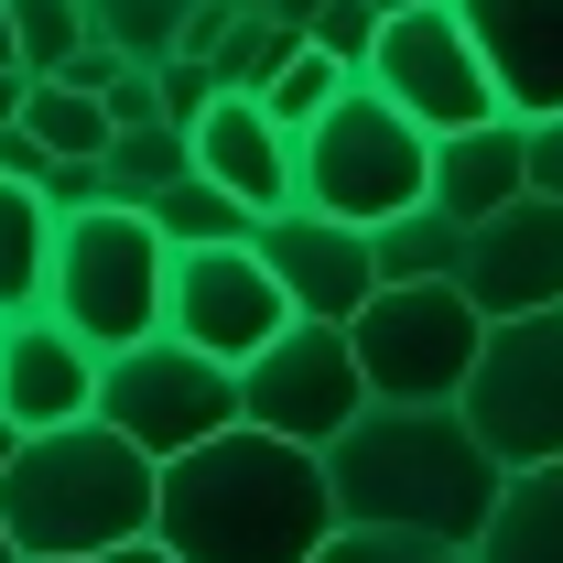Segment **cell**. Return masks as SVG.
<instances>
[{
    "label": "cell",
    "instance_id": "38",
    "mask_svg": "<svg viewBox=\"0 0 563 563\" xmlns=\"http://www.w3.org/2000/svg\"><path fill=\"white\" fill-rule=\"evenodd\" d=\"M0 563H22V553H11V531H0Z\"/></svg>",
    "mask_w": 563,
    "mask_h": 563
},
{
    "label": "cell",
    "instance_id": "18",
    "mask_svg": "<svg viewBox=\"0 0 563 563\" xmlns=\"http://www.w3.org/2000/svg\"><path fill=\"white\" fill-rule=\"evenodd\" d=\"M55 196L44 185H22V174H0V325L11 314H44V272H55Z\"/></svg>",
    "mask_w": 563,
    "mask_h": 563
},
{
    "label": "cell",
    "instance_id": "8",
    "mask_svg": "<svg viewBox=\"0 0 563 563\" xmlns=\"http://www.w3.org/2000/svg\"><path fill=\"white\" fill-rule=\"evenodd\" d=\"M357 76H368L379 98H401L433 141H444V131H477V120H509V98H498V76H488V55H477V33H466L455 0L390 11Z\"/></svg>",
    "mask_w": 563,
    "mask_h": 563
},
{
    "label": "cell",
    "instance_id": "37",
    "mask_svg": "<svg viewBox=\"0 0 563 563\" xmlns=\"http://www.w3.org/2000/svg\"><path fill=\"white\" fill-rule=\"evenodd\" d=\"M390 11H422V0H379V22H390Z\"/></svg>",
    "mask_w": 563,
    "mask_h": 563
},
{
    "label": "cell",
    "instance_id": "9",
    "mask_svg": "<svg viewBox=\"0 0 563 563\" xmlns=\"http://www.w3.org/2000/svg\"><path fill=\"white\" fill-rule=\"evenodd\" d=\"M466 422L488 433V455L509 477L520 466H563V303L488 325L477 379H466Z\"/></svg>",
    "mask_w": 563,
    "mask_h": 563
},
{
    "label": "cell",
    "instance_id": "10",
    "mask_svg": "<svg viewBox=\"0 0 563 563\" xmlns=\"http://www.w3.org/2000/svg\"><path fill=\"white\" fill-rule=\"evenodd\" d=\"M357 412H368V368H357V336H347V325L292 314L272 347L239 368V422L292 433V444H314V455H325Z\"/></svg>",
    "mask_w": 563,
    "mask_h": 563
},
{
    "label": "cell",
    "instance_id": "32",
    "mask_svg": "<svg viewBox=\"0 0 563 563\" xmlns=\"http://www.w3.org/2000/svg\"><path fill=\"white\" fill-rule=\"evenodd\" d=\"M0 174H22V185H44V174H55V152H44V141H33L22 120H11V131H0Z\"/></svg>",
    "mask_w": 563,
    "mask_h": 563
},
{
    "label": "cell",
    "instance_id": "33",
    "mask_svg": "<svg viewBox=\"0 0 563 563\" xmlns=\"http://www.w3.org/2000/svg\"><path fill=\"white\" fill-rule=\"evenodd\" d=\"M22 98H33V76H22V66H0V131L22 120Z\"/></svg>",
    "mask_w": 563,
    "mask_h": 563
},
{
    "label": "cell",
    "instance_id": "7",
    "mask_svg": "<svg viewBox=\"0 0 563 563\" xmlns=\"http://www.w3.org/2000/svg\"><path fill=\"white\" fill-rule=\"evenodd\" d=\"M98 422H120L152 466H174V455H196L207 433L239 422V368L185 347V336H141L98 368Z\"/></svg>",
    "mask_w": 563,
    "mask_h": 563
},
{
    "label": "cell",
    "instance_id": "23",
    "mask_svg": "<svg viewBox=\"0 0 563 563\" xmlns=\"http://www.w3.org/2000/svg\"><path fill=\"white\" fill-rule=\"evenodd\" d=\"M141 217H152V228H163L174 250H217V239H250V228H261V217L239 207L228 185H207V174H185V185H163V196H152Z\"/></svg>",
    "mask_w": 563,
    "mask_h": 563
},
{
    "label": "cell",
    "instance_id": "5",
    "mask_svg": "<svg viewBox=\"0 0 563 563\" xmlns=\"http://www.w3.org/2000/svg\"><path fill=\"white\" fill-rule=\"evenodd\" d=\"M292 152H303V207H314V217L390 228V217L433 207V131H422L401 98H379L368 76H357Z\"/></svg>",
    "mask_w": 563,
    "mask_h": 563
},
{
    "label": "cell",
    "instance_id": "31",
    "mask_svg": "<svg viewBox=\"0 0 563 563\" xmlns=\"http://www.w3.org/2000/svg\"><path fill=\"white\" fill-rule=\"evenodd\" d=\"M520 141H531V196H563V109L553 120H520Z\"/></svg>",
    "mask_w": 563,
    "mask_h": 563
},
{
    "label": "cell",
    "instance_id": "6",
    "mask_svg": "<svg viewBox=\"0 0 563 563\" xmlns=\"http://www.w3.org/2000/svg\"><path fill=\"white\" fill-rule=\"evenodd\" d=\"M347 336L368 368V401H466L488 314L466 303V282H379L347 314Z\"/></svg>",
    "mask_w": 563,
    "mask_h": 563
},
{
    "label": "cell",
    "instance_id": "20",
    "mask_svg": "<svg viewBox=\"0 0 563 563\" xmlns=\"http://www.w3.org/2000/svg\"><path fill=\"white\" fill-rule=\"evenodd\" d=\"M98 163H109V207H152L163 185L196 174V131H185V120H141V131H120Z\"/></svg>",
    "mask_w": 563,
    "mask_h": 563
},
{
    "label": "cell",
    "instance_id": "11",
    "mask_svg": "<svg viewBox=\"0 0 563 563\" xmlns=\"http://www.w3.org/2000/svg\"><path fill=\"white\" fill-rule=\"evenodd\" d=\"M282 325H292V292H282V272L261 261V228H250V239H217V250H174V282H163V336H185V347L250 368Z\"/></svg>",
    "mask_w": 563,
    "mask_h": 563
},
{
    "label": "cell",
    "instance_id": "4",
    "mask_svg": "<svg viewBox=\"0 0 563 563\" xmlns=\"http://www.w3.org/2000/svg\"><path fill=\"white\" fill-rule=\"evenodd\" d=\"M163 282H174V239L141 207H87L55 228V272H44V314L87 336L98 357L163 336Z\"/></svg>",
    "mask_w": 563,
    "mask_h": 563
},
{
    "label": "cell",
    "instance_id": "12",
    "mask_svg": "<svg viewBox=\"0 0 563 563\" xmlns=\"http://www.w3.org/2000/svg\"><path fill=\"white\" fill-rule=\"evenodd\" d=\"M466 303L509 325V314H553L563 303V196H520V207H498L466 228Z\"/></svg>",
    "mask_w": 563,
    "mask_h": 563
},
{
    "label": "cell",
    "instance_id": "22",
    "mask_svg": "<svg viewBox=\"0 0 563 563\" xmlns=\"http://www.w3.org/2000/svg\"><path fill=\"white\" fill-rule=\"evenodd\" d=\"M368 239H379V282H455L466 272V217H444V207H412L390 228H368Z\"/></svg>",
    "mask_w": 563,
    "mask_h": 563
},
{
    "label": "cell",
    "instance_id": "19",
    "mask_svg": "<svg viewBox=\"0 0 563 563\" xmlns=\"http://www.w3.org/2000/svg\"><path fill=\"white\" fill-rule=\"evenodd\" d=\"M477 563H563V466H520Z\"/></svg>",
    "mask_w": 563,
    "mask_h": 563
},
{
    "label": "cell",
    "instance_id": "35",
    "mask_svg": "<svg viewBox=\"0 0 563 563\" xmlns=\"http://www.w3.org/2000/svg\"><path fill=\"white\" fill-rule=\"evenodd\" d=\"M0 66H22V22H11V0H0Z\"/></svg>",
    "mask_w": 563,
    "mask_h": 563
},
{
    "label": "cell",
    "instance_id": "29",
    "mask_svg": "<svg viewBox=\"0 0 563 563\" xmlns=\"http://www.w3.org/2000/svg\"><path fill=\"white\" fill-rule=\"evenodd\" d=\"M314 44H325L336 66H368V44H379V0H325V11H314Z\"/></svg>",
    "mask_w": 563,
    "mask_h": 563
},
{
    "label": "cell",
    "instance_id": "25",
    "mask_svg": "<svg viewBox=\"0 0 563 563\" xmlns=\"http://www.w3.org/2000/svg\"><path fill=\"white\" fill-rule=\"evenodd\" d=\"M347 87H357V66H336L325 44H303V55H292V66H282L272 87H261V109H272L282 131L303 141V131H314V120H325V109H336V98H347Z\"/></svg>",
    "mask_w": 563,
    "mask_h": 563
},
{
    "label": "cell",
    "instance_id": "15",
    "mask_svg": "<svg viewBox=\"0 0 563 563\" xmlns=\"http://www.w3.org/2000/svg\"><path fill=\"white\" fill-rule=\"evenodd\" d=\"M98 368L109 357L66 336L55 314H11L0 325V412L22 422V433H55V422H87L98 412Z\"/></svg>",
    "mask_w": 563,
    "mask_h": 563
},
{
    "label": "cell",
    "instance_id": "27",
    "mask_svg": "<svg viewBox=\"0 0 563 563\" xmlns=\"http://www.w3.org/2000/svg\"><path fill=\"white\" fill-rule=\"evenodd\" d=\"M292 55H303V33H292V22H261V11H239V33L217 44V87H250V98H261V87L292 66Z\"/></svg>",
    "mask_w": 563,
    "mask_h": 563
},
{
    "label": "cell",
    "instance_id": "26",
    "mask_svg": "<svg viewBox=\"0 0 563 563\" xmlns=\"http://www.w3.org/2000/svg\"><path fill=\"white\" fill-rule=\"evenodd\" d=\"M11 22H22V76H66L98 33H87V0H11Z\"/></svg>",
    "mask_w": 563,
    "mask_h": 563
},
{
    "label": "cell",
    "instance_id": "34",
    "mask_svg": "<svg viewBox=\"0 0 563 563\" xmlns=\"http://www.w3.org/2000/svg\"><path fill=\"white\" fill-rule=\"evenodd\" d=\"M87 563H174L163 542H120V553H87Z\"/></svg>",
    "mask_w": 563,
    "mask_h": 563
},
{
    "label": "cell",
    "instance_id": "3",
    "mask_svg": "<svg viewBox=\"0 0 563 563\" xmlns=\"http://www.w3.org/2000/svg\"><path fill=\"white\" fill-rule=\"evenodd\" d=\"M152 509H163V466L98 412L22 433V455L0 477V531L22 563H87L120 542H152Z\"/></svg>",
    "mask_w": 563,
    "mask_h": 563
},
{
    "label": "cell",
    "instance_id": "21",
    "mask_svg": "<svg viewBox=\"0 0 563 563\" xmlns=\"http://www.w3.org/2000/svg\"><path fill=\"white\" fill-rule=\"evenodd\" d=\"M22 131L44 141L55 163H98V152L120 141V120H109V98H98V87H66V76H33V98H22Z\"/></svg>",
    "mask_w": 563,
    "mask_h": 563
},
{
    "label": "cell",
    "instance_id": "14",
    "mask_svg": "<svg viewBox=\"0 0 563 563\" xmlns=\"http://www.w3.org/2000/svg\"><path fill=\"white\" fill-rule=\"evenodd\" d=\"M196 174L228 185L250 217L303 207V152H292V131H282L250 87H217V98H207V120H196Z\"/></svg>",
    "mask_w": 563,
    "mask_h": 563
},
{
    "label": "cell",
    "instance_id": "16",
    "mask_svg": "<svg viewBox=\"0 0 563 563\" xmlns=\"http://www.w3.org/2000/svg\"><path fill=\"white\" fill-rule=\"evenodd\" d=\"M477 55H488L509 120H553L563 109V0H455Z\"/></svg>",
    "mask_w": 563,
    "mask_h": 563
},
{
    "label": "cell",
    "instance_id": "1",
    "mask_svg": "<svg viewBox=\"0 0 563 563\" xmlns=\"http://www.w3.org/2000/svg\"><path fill=\"white\" fill-rule=\"evenodd\" d=\"M325 488H336L347 531H401V542L477 553L498 498H509V466L466 422V401H368L325 444Z\"/></svg>",
    "mask_w": 563,
    "mask_h": 563
},
{
    "label": "cell",
    "instance_id": "36",
    "mask_svg": "<svg viewBox=\"0 0 563 563\" xmlns=\"http://www.w3.org/2000/svg\"><path fill=\"white\" fill-rule=\"evenodd\" d=\"M11 455H22V422L0 412V477H11Z\"/></svg>",
    "mask_w": 563,
    "mask_h": 563
},
{
    "label": "cell",
    "instance_id": "17",
    "mask_svg": "<svg viewBox=\"0 0 563 563\" xmlns=\"http://www.w3.org/2000/svg\"><path fill=\"white\" fill-rule=\"evenodd\" d=\"M531 196V141H520V120H477V131H444L433 141V207L444 217H498Z\"/></svg>",
    "mask_w": 563,
    "mask_h": 563
},
{
    "label": "cell",
    "instance_id": "28",
    "mask_svg": "<svg viewBox=\"0 0 563 563\" xmlns=\"http://www.w3.org/2000/svg\"><path fill=\"white\" fill-rule=\"evenodd\" d=\"M314 563H477V553H444V542H401V531H336Z\"/></svg>",
    "mask_w": 563,
    "mask_h": 563
},
{
    "label": "cell",
    "instance_id": "24",
    "mask_svg": "<svg viewBox=\"0 0 563 563\" xmlns=\"http://www.w3.org/2000/svg\"><path fill=\"white\" fill-rule=\"evenodd\" d=\"M185 22H196V0H87V33L120 44L131 66H174L185 55Z\"/></svg>",
    "mask_w": 563,
    "mask_h": 563
},
{
    "label": "cell",
    "instance_id": "30",
    "mask_svg": "<svg viewBox=\"0 0 563 563\" xmlns=\"http://www.w3.org/2000/svg\"><path fill=\"white\" fill-rule=\"evenodd\" d=\"M163 76V120H185V131H196V120H207V98H217V66L207 55H174V66H152Z\"/></svg>",
    "mask_w": 563,
    "mask_h": 563
},
{
    "label": "cell",
    "instance_id": "2",
    "mask_svg": "<svg viewBox=\"0 0 563 563\" xmlns=\"http://www.w3.org/2000/svg\"><path fill=\"white\" fill-rule=\"evenodd\" d=\"M336 531L347 520L325 488V455L261 422H228L196 455H174L152 509V542L174 563H314Z\"/></svg>",
    "mask_w": 563,
    "mask_h": 563
},
{
    "label": "cell",
    "instance_id": "13",
    "mask_svg": "<svg viewBox=\"0 0 563 563\" xmlns=\"http://www.w3.org/2000/svg\"><path fill=\"white\" fill-rule=\"evenodd\" d=\"M261 261L282 272L292 314H314V325H347L357 303L379 292V239L347 228V217H314V207L261 217Z\"/></svg>",
    "mask_w": 563,
    "mask_h": 563
}]
</instances>
